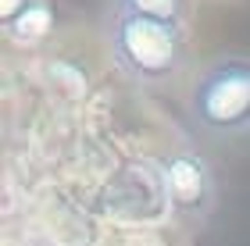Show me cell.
<instances>
[{
	"label": "cell",
	"instance_id": "cell-1",
	"mask_svg": "<svg viewBox=\"0 0 250 246\" xmlns=\"http://www.w3.org/2000/svg\"><path fill=\"white\" fill-rule=\"evenodd\" d=\"M186 121L208 143L250 139V54H218L186 82Z\"/></svg>",
	"mask_w": 250,
	"mask_h": 246
},
{
	"label": "cell",
	"instance_id": "cell-2",
	"mask_svg": "<svg viewBox=\"0 0 250 246\" xmlns=\"http://www.w3.org/2000/svg\"><path fill=\"white\" fill-rule=\"evenodd\" d=\"M104 43L115 68L136 86H168L186 68L189 29L104 7Z\"/></svg>",
	"mask_w": 250,
	"mask_h": 246
},
{
	"label": "cell",
	"instance_id": "cell-3",
	"mask_svg": "<svg viewBox=\"0 0 250 246\" xmlns=\"http://www.w3.org/2000/svg\"><path fill=\"white\" fill-rule=\"evenodd\" d=\"M154 171H157V186H161L165 204L179 221L204 225L211 218L214 200H218V186H214V175H211L208 161L197 150L161 153L154 161Z\"/></svg>",
	"mask_w": 250,
	"mask_h": 246
},
{
	"label": "cell",
	"instance_id": "cell-4",
	"mask_svg": "<svg viewBox=\"0 0 250 246\" xmlns=\"http://www.w3.org/2000/svg\"><path fill=\"white\" fill-rule=\"evenodd\" d=\"M50 25H54L50 0H0V32L18 47L40 43L50 32Z\"/></svg>",
	"mask_w": 250,
	"mask_h": 246
},
{
	"label": "cell",
	"instance_id": "cell-5",
	"mask_svg": "<svg viewBox=\"0 0 250 246\" xmlns=\"http://www.w3.org/2000/svg\"><path fill=\"white\" fill-rule=\"evenodd\" d=\"M107 7L129 11L140 18H157V21H172V25L189 29V0H107Z\"/></svg>",
	"mask_w": 250,
	"mask_h": 246
}]
</instances>
